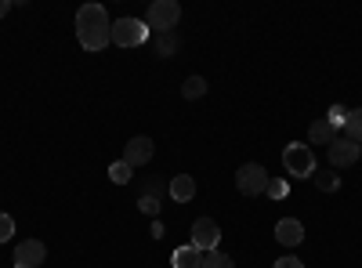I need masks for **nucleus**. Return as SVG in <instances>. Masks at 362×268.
Here are the masks:
<instances>
[{"label": "nucleus", "mask_w": 362, "mask_h": 268, "mask_svg": "<svg viewBox=\"0 0 362 268\" xmlns=\"http://www.w3.org/2000/svg\"><path fill=\"white\" fill-rule=\"evenodd\" d=\"M218 243H221L218 221H214V218H196V221H192V247H196L199 254H206V250H218Z\"/></svg>", "instance_id": "nucleus-6"}, {"label": "nucleus", "mask_w": 362, "mask_h": 268, "mask_svg": "<svg viewBox=\"0 0 362 268\" xmlns=\"http://www.w3.org/2000/svg\"><path fill=\"white\" fill-rule=\"evenodd\" d=\"M272 268H305V264H300L297 257H279V261L272 264Z\"/></svg>", "instance_id": "nucleus-25"}, {"label": "nucleus", "mask_w": 362, "mask_h": 268, "mask_svg": "<svg viewBox=\"0 0 362 268\" xmlns=\"http://www.w3.org/2000/svg\"><path fill=\"white\" fill-rule=\"evenodd\" d=\"M177 22H181V4H177V0H153L148 18H145L148 29H156V33H170Z\"/></svg>", "instance_id": "nucleus-2"}, {"label": "nucleus", "mask_w": 362, "mask_h": 268, "mask_svg": "<svg viewBox=\"0 0 362 268\" xmlns=\"http://www.w3.org/2000/svg\"><path fill=\"white\" fill-rule=\"evenodd\" d=\"M203 268H235V261L225 250H206L203 254Z\"/></svg>", "instance_id": "nucleus-17"}, {"label": "nucleus", "mask_w": 362, "mask_h": 268, "mask_svg": "<svg viewBox=\"0 0 362 268\" xmlns=\"http://www.w3.org/2000/svg\"><path fill=\"white\" fill-rule=\"evenodd\" d=\"M283 167L286 174H297V177H312L315 174V156H312V148L308 145H286L283 148Z\"/></svg>", "instance_id": "nucleus-4"}, {"label": "nucleus", "mask_w": 362, "mask_h": 268, "mask_svg": "<svg viewBox=\"0 0 362 268\" xmlns=\"http://www.w3.org/2000/svg\"><path fill=\"white\" fill-rule=\"evenodd\" d=\"M326 120L334 124V127H344V120H348V109H344V105H334V109H329V116H326Z\"/></svg>", "instance_id": "nucleus-23"}, {"label": "nucleus", "mask_w": 362, "mask_h": 268, "mask_svg": "<svg viewBox=\"0 0 362 268\" xmlns=\"http://www.w3.org/2000/svg\"><path fill=\"white\" fill-rule=\"evenodd\" d=\"M138 211L156 221V214H160V199H156V196H141V199H138Z\"/></svg>", "instance_id": "nucleus-20"}, {"label": "nucleus", "mask_w": 362, "mask_h": 268, "mask_svg": "<svg viewBox=\"0 0 362 268\" xmlns=\"http://www.w3.org/2000/svg\"><path fill=\"white\" fill-rule=\"evenodd\" d=\"M148 40V25L141 18H119L112 22V44L116 47H141Z\"/></svg>", "instance_id": "nucleus-3"}, {"label": "nucleus", "mask_w": 362, "mask_h": 268, "mask_svg": "<svg viewBox=\"0 0 362 268\" xmlns=\"http://www.w3.org/2000/svg\"><path fill=\"white\" fill-rule=\"evenodd\" d=\"M8 8H11V4H8V0H0V18H4V15H8Z\"/></svg>", "instance_id": "nucleus-26"}, {"label": "nucleus", "mask_w": 362, "mask_h": 268, "mask_svg": "<svg viewBox=\"0 0 362 268\" xmlns=\"http://www.w3.org/2000/svg\"><path fill=\"white\" fill-rule=\"evenodd\" d=\"M153 153H156V141L138 134V138H131L124 145V163L127 167H145V163H153Z\"/></svg>", "instance_id": "nucleus-8"}, {"label": "nucleus", "mask_w": 362, "mask_h": 268, "mask_svg": "<svg viewBox=\"0 0 362 268\" xmlns=\"http://www.w3.org/2000/svg\"><path fill=\"white\" fill-rule=\"evenodd\" d=\"M167 192H170L177 203H189V199L196 196V182H192V174H174V177H170V185H167Z\"/></svg>", "instance_id": "nucleus-11"}, {"label": "nucleus", "mask_w": 362, "mask_h": 268, "mask_svg": "<svg viewBox=\"0 0 362 268\" xmlns=\"http://www.w3.org/2000/svg\"><path fill=\"white\" fill-rule=\"evenodd\" d=\"M276 240H279L283 247H297L300 240H305V225H300L297 218H283V221L276 225Z\"/></svg>", "instance_id": "nucleus-10"}, {"label": "nucleus", "mask_w": 362, "mask_h": 268, "mask_svg": "<svg viewBox=\"0 0 362 268\" xmlns=\"http://www.w3.org/2000/svg\"><path fill=\"white\" fill-rule=\"evenodd\" d=\"M131 170H134V167H127L124 160H116V163L109 167V177H112L116 185H127V182H131Z\"/></svg>", "instance_id": "nucleus-18"}, {"label": "nucleus", "mask_w": 362, "mask_h": 268, "mask_svg": "<svg viewBox=\"0 0 362 268\" xmlns=\"http://www.w3.org/2000/svg\"><path fill=\"white\" fill-rule=\"evenodd\" d=\"M358 156H362V145L358 141H351V138H334L329 141V148H326V160H329V167H351V163H358Z\"/></svg>", "instance_id": "nucleus-5"}, {"label": "nucleus", "mask_w": 362, "mask_h": 268, "mask_svg": "<svg viewBox=\"0 0 362 268\" xmlns=\"http://www.w3.org/2000/svg\"><path fill=\"white\" fill-rule=\"evenodd\" d=\"M203 95H206V80H203V76H189L185 83H181V98L196 102V98H203Z\"/></svg>", "instance_id": "nucleus-15"}, {"label": "nucleus", "mask_w": 362, "mask_h": 268, "mask_svg": "<svg viewBox=\"0 0 362 268\" xmlns=\"http://www.w3.org/2000/svg\"><path fill=\"white\" fill-rule=\"evenodd\" d=\"M76 37L87 51H102L112 44V22L102 4H83L76 11Z\"/></svg>", "instance_id": "nucleus-1"}, {"label": "nucleus", "mask_w": 362, "mask_h": 268, "mask_svg": "<svg viewBox=\"0 0 362 268\" xmlns=\"http://www.w3.org/2000/svg\"><path fill=\"white\" fill-rule=\"evenodd\" d=\"M170 264L174 268H203V254L189 243V247H177L174 254H170Z\"/></svg>", "instance_id": "nucleus-12"}, {"label": "nucleus", "mask_w": 362, "mask_h": 268, "mask_svg": "<svg viewBox=\"0 0 362 268\" xmlns=\"http://www.w3.org/2000/svg\"><path fill=\"white\" fill-rule=\"evenodd\" d=\"M177 47H181V40H177L174 29H170V33H156V54H160V58H174Z\"/></svg>", "instance_id": "nucleus-14"}, {"label": "nucleus", "mask_w": 362, "mask_h": 268, "mask_svg": "<svg viewBox=\"0 0 362 268\" xmlns=\"http://www.w3.org/2000/svg\"><path fill=\"white\" fill-rule=\"evenodd\" d=\"M235 185H239V192H243V196H261L264 185H268V170L261 163H243V167H239V174H235Z\"/></svg>", "instance_id": "nucleus-7"}, {"label": "nucleus", "mask_w": 362, "mask_h": 268, "mask_svg": "<svg viewBox=\"0 0 362 268\" xmlns=\"http://www.w3.org/2000/svg\"><path fill=\"white\" fill-rule=\"evenodd\" d=\"M344 138H351V141H358L362 145V109H348V120H344Z\"/></svg>", "instance_id": "nucleus-16"}, {"label": "nucleus", "mask_w": 362, "mask_h": 268, "mask_svg": "<svg viewBox=\"0 0 362 268\" xmlns=\"http://www.w3.org/2000/svg\"><path fill=\"white\" fill-rule=\"evenodd\" d=\"M264 192H268L272 199H283V196H286V182H283V177H268Z\"/></svg>", "instance_id": "nucleus-22"}, {"label": "nucleus", "mask_w": 362, "mask_h": 268, "mask_svg": "<svg viewBox=\"0 0 362 268\" xmlns=\"http://www.w3.org/2000/svg\"><path fill=\"white\" fill-rule=\"evenodd\" d=\"M315 177V185L322 189V192H337L341 189V177L337 174H312Z\"/></svg>", "instance_id": "nucleus-19"}, {"label": "nucleus", "mask_w": 362, "mask_h": 268, "mask_svg": "<svg viewBox=\"0 0 362 268\" xmlns=\"http://www.w3.org/2000/svg\"><path fill=\"white\" fill-rule=\"evenodd\" d=\"M47 257V247L40 240H22L15 247V268H40Z\"/></svg>", "instance_id": "nucleus-9"}, {"label": "nucleus", "mask_w": 362, "mask_h": 268, "mask_svg": "<svg viewBox=\"0 0 362 268\" xmlns=\"http://www.w3.org/2000/svg\"><path fill=\"white\" fill-rule=\"evenodd\" d=\"M308 138H312V145H326V148H329V141L337 138V127L329 124V120H315V124L308 127Z\"/></svg>", "instance_id": "nucleus-13"}, {"label": "nucleus", "mask_w": 362, "mask_h": 268, "mask_svg": "<svg viewBox=\"0 0 362 268\" xmlns=\"http://www.w3.org/2000/svg\"><path fill=\"white\" fill-rule=\"evenodd\" d=\"M160 192H163V185L153 177V182H145V192H141V196H156V199H160Z\"/></svg>", "instance_id": "nucleus-24"}, {"label": "nucleus", "mask_w": 362, "mask_h": 268, "mask_svg": "<svg viewBox=\"0 0 362 268\" xmlns=\"http://www.w3.org/2000/svg\"><path fill=\"white\" fill-rule=\"evenodd\" d=\"M11 235H15V218L0 211V243H8Z\"/></svg>", "instance_id": "nucleus-21"}]
</instances>
